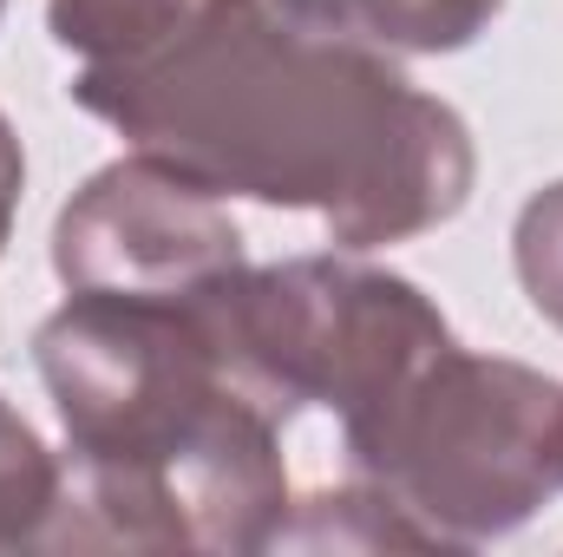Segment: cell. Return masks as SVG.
I'll return each instance as SVG.
<instances>
[{"mask_svg": "<svg viewBox=\"0 0 563 557\" xmlns=\"http://www.w3.org/2000/svg\"><path fill=\"white\" fill-rule=\"evenodd\" d=\"M53 270L66 295L217 302L250 263L217 190L151 151H132L73 190L53 223Z\"/></svg>", "mask_w": 563, "mask_h": 557, "instance_id": "5", "label": "cell"}, {"mask_svg": "<svg viewBox=\"0 0 563 557\" xmlns=\"http://www.w3.org/2000/svg\"><path fill=\"white\" fill-rule=\"evenodd\" d=\"M20 184H26V157H20L7 112H0V250H7V230H13V210H20Z\"/></svg>", "mask_w": 563, "mask_h": 557, "instance_id": "11", "label": "cell"}, {"mask_svg": "<svg viewBox=\"0 0 563 557\" xmlns=\"http://www.w3.org/2000/svg\"><path fill=\"white\" fill-rule=\"evenodd\" d=\"M558 401L551 374L445 341L341 439L354 479H374L445 551H465L518 532L563 492Z\"/></svg>", "mask_w": 563, "mask_h": 557, "instance_id": "3", "label": "cell"}, {"mask_svg": "<svg viewBox=\"0 0 563 557\" xmlns=\"http://www.w3.org/2000/svg\"><path fill=\"white\" fill-rule=\"evenodd\" d=\"M230 374L276 419L321 407L341 426L367 419L452 328L420 288L354 256H295L243 270L210 302Z\"/></svg>", "mask_w": 563, "mask_h": 557, "instance_id": "4", "label": "cell"}, {"mask_svg": "<svg viewBox=\"0 0 563 557\" xmlns=\"http://www.w3.org/2000/svg\"><path fill=\"white\" fill-rule=\"evenodd\" d=\"M33 368L66 426L46 551H269L295 505L282 419L230 374L210 302L66 295Z\"/></svg>", "mask_w": 563, "mask_h": 557, "instance_id": "2", "label": "cell"}, {"mask_svg": "<svg viewBox=\"0 0 563 557\" xmlns=\"http://www.w3.org/2000/svg\"><path fill=\"white\" fill-rule=\"evenodd\" d=\"M558 472H563V401H558Z\"/></svg>", "mask_w": 563, "mask_h": 557, "instance_id": "12", "label": "cell"}, {"mask_svg": "<svg viewBox=\"0 0 563 557\" xmlns=\"http://www.w3.org/2000/svg\"><path fill=\"white\" fill-rule=\"evenodd\" d=\"M197 13V0H46V26L66 53H79L86 66H125L144 59L151 46H164L184 20Z\"/></svg>", "mask_w": 563, "mask_h": 557, "instance_id": "7", "label": "cell"}, {"mask_svg": "<svg viewBox=\"0 0 563 557\" xmlns=\"http://www.w3.org/2000/svg\"><path fill=\"white\" fill-rule=\"evenodd\" d=\"M0 13H7V0H0Z\"/></svg>", "mask_w": 563, "mask_h": 557, "instance_id": "13", "label": "cell"}, {"mask_svg": "<svg viewBox=\"0 0 563 557\" xmlns=\"http://www.w3.org/2000/svg\"><path fill=\"white\" fill-rule=\"evenodd\" d=\"M511 263H518V282H525L531 308H538L551 328H563V184H544V190L518 210Z\"/></svg>", "mask_w": 563, "mask_h": 557, "instance_id": "10", "label": "cell"}, {"mask_svg": "<svg viewBox=\"0 0 563 557\" xmlns=\"http://www.w3.org/2000/svg\"><path fill=\"white\" fill-rule=\"evenodd\" d=\"M269 551H445V545L394 492H380L374 479H354L341 492H314L288 505Z\"/></svg>", "mask_w": 563, "mask_h": 557, "instance_id": "6", "label": "cell"}, {"mask_svg": "<svg viewBox=\"0 0 563 557\" xmlns=\"http://www.w3.org/2000/svg\"><path fill=\"white\" fill-rule=\"evenodd\" d=\"M73 99L217 197L314 210L341 250L452 223L478 151L465 119L380 46L301 20L282 0H197L125 66H86Z\"/></svg>", "mask_w": 563, "mask_h": 557, "instance_id": "1", "label": "cell"}, {"mask_svg": "<svg viewBox=\"0 0 563 557\" xmlns=\"http://www.w3.org/2000/svg\"><path fill=\"white\" fill-rule=\"evenodd\" d=\"M59 479H66V459H53L40 446V433L0 401V557L46 551V532L59 512Z\"/></svg>", "mask_w": 563, "mask_h": 557, "instance_id": "9", "label": "cell"}, {"mask_svg": "<svg viewBox=\"0 0 563 557\" xmlns=\"http://www.w3.org/2000/svg\"><path fill=\"white\" fill-rule=\"evenodd\" d=\"M505 0H334V26L380 53H459Z\"/></svg>", "mask_w": 563, "mask_h": 557, "instance_id": "8", "label": "cell"}]
</instances>
